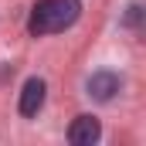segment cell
<instances>
[{"mask_svg":"<svg viewBox=\"0 0 146 146\" xmlns=\"http://www.w3.org/2000/svg\"><path fill=\"white\" fill-rule=\"evenodd\" d=\"M88 95L95 99V102H112L115 99V92L122 88V78L115 72H95V75H88Z\"/></svg>","mask_w":146,"mask_h":146,"instance_id":"obj_3","label":"cell"},{"mask_svg":"<svg viewBox=\"0 0 146 146\" xmlns=\"http://www.w3.org/2000/svg\"><path fill=\"white\" fill-rule=\"evenodd\" d=\"M78 14H82V0H37L27 21V31L34 37L68 31L78 21Z\"/></svg>","mask_w":146,"mask_h":146,"instance_id":"obj_1","label":"cell"},{"mask_svg":"<svg viewBox=\"0 0 146 146\" xmlns=\"http://www.w3.org/2000/svg\"><path fill=\"white\" fill-rule=\"evenodd\" d=\"M139 21H143V3H129L126 14H122V24L126 27H139Z\"/></svg>","mask_w":146,"mask_h":146,"instance_id":"obj_5","label":"cell"},{"mask_svg":"<svg viewBox=\"0 0 146 146\" xmlns=\"http://www.w3.org/2000/svg\"><path fill=\"white\" fill-rule=\"evenodd\" d=\"M44 95H48V85H44L41 78H27L24 88H21V102H17L21 115L34 119L37 112H41V106H44Z\"/></svg>","mask_w":146,"mask_h":146,"instance_id":"obj_4","label":"cell"},{"mask_svg":"<svg viewBox=\"0 0 146 146\" xmlns=\"http://www.w3.org/2000/svg\"><path fill=\"white\" fill-rule=\"evenodd\" d=\"M102 136V126L95 115H78L72 126H68V143L72 146H95Z\"/></svg>","mask_w":146,"mask_h":146,"instance_id":"obj_2","label":"cell"}]
</instances>
